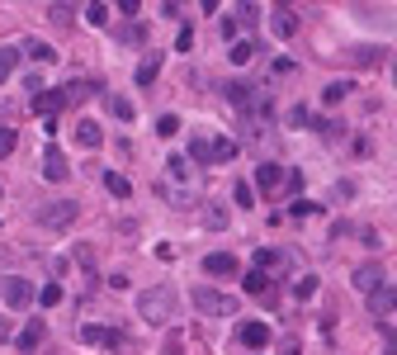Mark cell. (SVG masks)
I'll use <instances>...</instances> for the list:
<instances>
[{"label": "cell", "instance_id": "obj_1", "mask_svg": "<svg viewBox=\"0 0 397 355\" xmlns=\"http://www.w3.org/2000/svg\"><path fill=\"white\" fill-rule=\"evenodd\" d=\"M175 308H180V299H175V289H170V284H157V289H147V294L137 299L142 322H152V327H166V322L175 318Z\"/></svg>", "mask_w": 397, "mask_h": 355}, {"label": "cell", "instance_id": "obj_2", "mask_svg": "<svg viewBox=\"0 0 397 355\" xmlns=\"http://www.w3.org/2000/svg\"><path fill=\"white\" fill-rule=\"evenodd\" d=\"M189 303H194L204 318H237V308H241L232 294H218V289H209V284H199V289L189 294Z\"/></svg>", "mask_w": 397, "mask_h": 355}, {"label": "cell", "instance_id": "obj_3", "mask_svg": "<svg viewBox=\"0 0 397 355\" xmlns=\"http://www.w3.org/2000/svg\"><path fill=\"white\" fill-rule=\"evenodd\" d=\"M76 204H71V199H48V204H38V214H33V218H38V227H53V232H62V227H71V223H76Z\"/></svg>", "mask_w": 397, "mask_h": 355}, {"label": "cell", "instance_id": "obj_4", "mask_svg": "<svg viewBox=\"0 0 397 355\" xmlns=\"http://www.w3.org/2000/svg\"><path fill=\"white\" fill-rule=\"evenodd\" d=\"M241 289H246L251 299H265V303H274V294H279L274 279H270L265 270H246V275H241Z\"/></svg>", "mask_w": 397, "mask_h": 355}, {"label": "cell", "instance_id": "obj_5", "mask_svg": "<svg viewBox=\"0 0 397 355\" xmlns=\"http://www.w3.org/2000/svg\"><path fill=\"white\" fill-rule=\"evenodd\" d=\"M204 270L218 275V279H237V275H241V261L232 256V251H213V256H204Z\"/></svg>", "mask_w": 397, "mask_h": 355}, {"label": "cell", "instance_id": "obj_6", "mask_svg": "<svg viewBox=\"0 0 397 355\" xmlns=\"http://www.w3.org/2000/svg\"><path fill=\"white\" fill-rule=\"evenodd\" d=\"M270 336H274V331H270V322H256V318L237 327V341H241V346H251V351H261V346H270Z\"/></svg>", "mask_w": 397, "mask_h": 355}, {"label": "cell", "instance_id": "obj_7", "mask_svg": "<svg viewBox=\"0 0 397 355\" xmlns=\"http://www.w3.org/2000/svg\"><path fill=\"white\" fill-rule=\"evenodd\" d=\"M369 313L373 318H393L397 313V284H378L369 294Z\"/></svg>", "mask_w": 397, "mask_h": 355}, {"label": "cell", "instance_id": "obj_8", "mask_svg": "<svg viewBox=\"0 0 397 355\" xmlns=\"http://www.w3.org/2000/svg\"><path fill=\"white\" fill-rule=\"evenodd\" d=\"M5 303L10 308H28L33 303V284L28 279H5Z\"/></svg>", "mask_w": 397, "mask_h": 355}, {"label": "cell", "instance_id": "obj_9", "mask_svg": "<svg viewBox=\"0 0 397 355\" xmlns=\"http://www.w3.org/2000/svg\"><path fill=\"white\" fill-rule=\"evenodd\" d=\"M43 175H48V180H67V175H71V166H67V157H62V152H57V147H48V152H43Z\"/></svg>", "mask_w": 397, "mask_h": 355}, {"label": "cell", "instance_id": "obj_10", "mask_svg": "<svg viewBox=\"0 0 397 355\" xmlns=\"http://www.w3.org/2000/svg\"><path fill=\"white\" fill-rule=\"evenodd\" d=\"M350 284H355V289H360V294H373V289H378V284H383V266H360V270H355V279H350Z\"/></svg>", "mask_w": 397, "mask_h": 355}, {"label": "cell", "instance_id": "obj_11", "mask_svg": "<svg viewBox=\"0 0 397 355\" xmlns=\"http://www.w3.org/2000/svg\"><path fill=\"white\" fill-rule=\"evenodd\" d=\"M80 341H85V346H109V351H114V346H123V336H118V331H109V327H80Z\"/></svg>", "mask_w": 397, "mask_h": 355}, {"label": "cell", "instance_id": "obj_12", "mask_svg": "<svg viewBox=\"0 0 397 355\" xmlns=\"http://www.w3.org/2000/svg\"><path fill=\"white\" fill-rule=\"evenodd\" d=\"M345 57H350V67H378V62H383V48L355 43V48H345Z\"/></svg>", "mask_w": 397, "mask_h": 355}, {"label": "cell", "instance_id": "obj_13", "mask_svg": "<svg viewBox=\"0 0 397 355\" xmlns=\"http://www.w3.org/2000/svg\"><path fill=\"white\" fill-rule=\"evenodd\" d=\"M43 336H48V322H43V318H33V322L19 331V351H38V346H43Z\"/></svg>", "mask_w": 397, "mask_h": 355}, {"label": "cell", "instance_id": "obj_14", "mask_svg": "<svg viewBox=\"0 0 397 355\" xmlns=\"http://www.w3.org/2000/svg\"><path fill=\"white\" fill-rule=\"evenodd\" d=\"M76 142L85 147V152H95V147L105 142V133H100V123H90V119H80V123H76Z\"/></svg>", "mask_w": 397, "mask_h": 355}, {"label": "cell", "instance_id": "obj_15", "mask_svg": "<svg viewBox=\"0 0 397 355\" xmlns=\"http://www.w3.org/2000/svg\"><path fill=\"white\" fill-rule=\"evenodd\" d=\"M279 180H284V171H279L274 162H261V166H256V185H261V194H270Z\"/></svg>", "mask_w": 397, "mask_h": 355}, {"label": "cell", "instance_id": "obj_16", "mask_svg": "<svg viewBox=\"0 0 397 355\" xmlns=\"http://www.w3.org/2000/svg\"><path fill=\"white\" fill-rule=\"evenodd\" d=\"M256 270H265L270 279H279V270H284V256H279V251H256Z\"/></svg>", "mask_w": 397, "mask_h": 355}, {"label": "cell", "instance_id": "obj_17", "mask_svg": "<svg viewBox=\"0 0 397 355\" xmlns=\"http://www.w3.org/2000/svg\"><path fill=\"white\" fill-rule=\"evenodd\" d=\"M62 105H67V100H62V90H38V95H33V110H43L48 119H53Z\"/></svg>", "mask_w": 397, "mask_h": 355}, {"label": "cell", "instance_id": "obj_18", "mask_svg": "<svg viewBox=\"0 0 397 355\" xmlns=\"http://www.w3.org/2000/svg\"><path fill=\"white\" fill-rule=\"evenodd\" d=\"M232 19H237V28H256V24H261V10H256V0H241L237 10H232Z\"/></svg>", "mask_w": 397, "mask_h": 355}, {"label": "cell", "instance_id": "obj_19", "mask_svg": "<svg viewBox=\"0 0 397 355\" xmlns=\"http://www.w3.org/2000/svg\"><path fill=\"white\" fill-rule=\"evenodd\" d=\"M24 53L33 57L38 67H53V62H57V48H53V43H38V38H33V43H24Z\"/></svg>", "mask_w": 397, "mask_h": 355}, {"label": "cell", "instance_id": "obj_20", "mask_svg": "<svg viewBox=\"0 0 397 355\" xmlns=\"http://www.w3.org/2000/svg\"><path fill=\"white\" fill-rule=\"evenodd\" d=\"M48 19H53V24H71V19H76V0H53V5H48Z\"/></svg>", "mask_w": 397, "mask_h": 355}, {"label": "cell", "instance_id": "obj_21", "mask_svg": "<svg viewBox=\"0 0 397 355\" xmlns=\"http://www.w3.org/2000/svg\"><path fill=\"white\" fill-rule=\"evenodd\" d=\"M19 57H24V48H0V85L15 76V67H19Z\"/></svg>", "mask_w": 397, "mask_h": 355}, {"label": "cell", "instance_id": "obj_22", "mask_svg": "<svg viewBox=\"0 0 397 355\" xmlns=\"http://www.w3.org/2000/svg\"><path fill=\"white\" fill-rule=\"evenodd\" d=\"M90 90H95L90 81H71V85H62V100H67V105H85V100H90Z\"/></svg>", "mask_w": 397, "mask_h": 355}, {"label": "cell", "instance_id": "obj_23", "mask_svg": "<svg viewBox=\"0 0 397 355\" xmlns=\"http://www.w3.org/2000/svg\"><path fill=\"white\" fill-rule=\"evenodd\" d=\"M109 114H114V119H118V123H132V100L128 95H109Z\"/></svg>", "mask_w": 397, "mask_h": 355}, {"label": "cell", "instance_id": "obj_24", "mask_svg": "<svg viewBox=\"0 0 397 355\" xmlns=\"http://www.w3.org/2000/svg\"><path fill=\"white\" fill-rule=\"evenodd\" d=\"M189 157L199 166H213V142L209 137H189Z\"/></svg>", "mask_w": 397, "mask_h": 355}, {"label": "cell", "instance_id": "obj_25", "mask_svg": "<svg viewBox=\"0 0 397 355\" xmlns=\"http://www.w3.org/2000/svg\"><path fill=\"white\" fill-rule=\"evenodd\" d=\"M270 24H274V33H279V38H293V10H274V19H270Z\"/></svg>", "mask_w": 397, "mask_h": 355}, {"label": "cell", "instance_id": "obj_26", "mask_svg": "<svg viewBox=\"0 0 397 355\" xmlns=\"http://www.w3.org/2000/svg\"><path fill=\"white\" fill-rule=\"evenodd\" d=\"M105 190L114 194V199H128V194H132V185L123 180V175H114V171H105Z\"/></svg>", "mask_w": 397, "mask_h": 355}, {"label": "cell", "instance_id": "obj_27", "mask_svg": "<svg viewBox=\"0 0 397 355\" xmlns=\"http://www.w3.org/2000/svg\"><path fill=\"white\" fill-rule=\"evenodd\" d=\"M232 62H237V67H246V62H251V57H256V43H251V38H237V43H232Z\"/></svg>", "mask_w": 397, "mask_h": 355}, {"label": "cell", "instance_id": "obj_28", "mask_svg": "<svg viewBox=\"0 0 397 355\" xmlns=\"http://www.w3.org/2000/svg\"><path fill=\"white\" fill-rule=\"evenodd\" d=\"M85 19H90L95 28H105L109 24V5L105 0H90V5H85Z\"/></svg>", "mask_w": 397, "mask_h": 355}, {"label": "cell", "instance_id": "obj_29", "mask_svg": "<svg viewBox=\"0 0 397 355\" xmlns=\"http://www.w3.org/2000/svg\"><path fill=\"white\" fill-rule=\"evenodd\" d=\"M227 100L241 105V110H251V85H246V81H232V85H227Z\"/></svg>", "mask_w": 397, "mask_h": 355}, {"label": "cell", "instance_id": "obj_30", "mask_svg": "<svg viewBox=\"0 0 397 355\" xmlns=\"http://www.w3.org/2000/svg\"><path fill=\"white\" fill-rule=\"evenodd\" d=\"M350 90H355V85H350V81H331V85H326V90H321V100H326V105H341V100H345V95H350Z\"/></svg>", "mask_w": 397, "mask_h": 355}, {"label": "cell", "instance_id": "obj_31", "mask_svg": "<svg viewBox=\"0 0 397 355\" xmlns=\"http://www.w3.org/2000/svg\"><path fill=\"white\" fill-rule=\"evenodd\" d=\"M157 71H161V57H147V62L137 67V85H152L157 81Z\"/></svg>", "mask_w": 397, "mask_h": 355}, {"label": "cell", "instance_id": "obj_32", "mask_svg": "<svg viewBox=\"0 0 397 355\" xmlns=\"http://www.w3.org/2000/svg\"><path fill=\"white\" fill-rule=\"evenodd\" d=\"M232 157H237V142L232 137H218L213 142V162H232Z\"/></svg>", "mask_w": 397, "mask_h": 355}, {"label": "cell", "instance_id": "obj_33", "mask_svg": "<svg viewBox=\"0 0 397 355\" xmlns=\"http://www.w3.org/2000/svg\"><path fill=\"white\" fill-rule=\"evenodd\" d=\"M180 133V119H175V114H161L157 119V137H175Z\"/></svg>", "mask_w": 397, "mask_h": 355}, {"label": "cell", "instance_id": "obj_34", "mask_svg": "<svg viewBox=\"0 0 397 355\" xmlns=\"http://www.w3.org/2000/svg\"><path fill=\"white\" fill-rule=\"evenodd\" d=\"M204 223H209V227H222V223H227V209H222V204H204Z\"/></svg>", "mask_w": 397, "mask_h": 355}, {"label": "cell", "instance_id": "obj_35", "mask_svg": "<svg viewBox=\"0 0 397 355\" xmlns=\"http://www.w3.org/2000/svg\"><path fill=\"white\" fill-rule=\"evenodd\" d=\"M312 294H317V279H312V275H303V279L293 284V299H312Z\"/></svg>", "mask_w": 397, "mask_h": 355}, {"label": "cell", "instance_id": "obj_36", "mask_svg": "<svg viewBox=\"0 0 397 355\" xmlns=\"http://www.w3.org/2000/svg\"><path fill=\"white\" fill-rule=\"evenodd\" d=\"M38 303H43V308H57V303H62V284H43Z\"/></svg>", "mask_w": 397, "mask_h": 355}, {"label": "cell", "instance_id": "obj_37", "mask_svg": "<svg viewBox=\"0 0 397 355\" xmlns=\"http://www.w3.org/2000/svg\"><path fill=\"white\" fill-rule=\"evenodd\" d=\"M166 171H170V180H185V175H189V162H185V157H170Z\"/></svg>", "mask_w": 397, "mask_h": 355}, {"label": "cell", "instance_id": "obj_38", "mask_svg": "<svg viewBox=\"0 0 397 355\" xmlns=\"http://www.w3.org/2000/svg\"><path fill=\"white\" fill-rule=\"evenodd\" d=\"M232 199H237L241 209H251V204H256V190H251V185H237V190H232Z\"/></svg>", "mask_w": 397, "mask_h": 355}, {"label": "cell", "instance_id": "obj_39", "mask_svg": "<svg viewBox=\"0 0 397 355\" xmlns=\"http://www.w3.org/2000/svg\"><path fill=\"white\" fill-rule=\"evenodd\" d=\"M166 355H185V336H180V331L166 336Z\"/></svg>", "mask_w": 397, "mask_h": 355}, {"label": "cell", "instance_id": "obj_40", "mask_svg": "<svg viewBox=\"0 0 397 355\" xmlns=\"http://www.w3.org/2000/svg\"><path fill=\"white\" fill-rule=\"evenodd\" d=\"M15 152V128H0V157H10Z\"/></svg>", "mask_w": 397, "mask_h": 355}, {"label": "cell", "instance_id": "obj_41", "mask_svg": "<svg viewBox=\"0 0 397 355\" xmlns=\"http://www.w3.org/2000/svg\"><path fill=\"white\" fill-rule=\"evenodd\" d=\"M118 43H142V28L128 24V28H118Z\"/></svg>", "mask_w": 397, "mask_h": 355}, {"label": "cell", "instance_id": "obj_42", "mask_svg": "<svg viewBox=\"0 0 397 355\" xmlns=\"http://www.w3.org/2000/svg\"><path fill=\"white\" fill-rule=\"evenodd\" d=\"M175 48H180V53H189V48H194V28H180V38H175Z\"/></svg>", "mask_w": 397, "mask_h": 355}, {"label": "cell", "instance_id": "obj_43", "mask_svg": "<svg viewBox=\"0 0 397 355\" xmlns=\"http://www.w3.org/2000/svg\"><path fill=\"white\" fill-rule=\"evenodd\" d=\"M118 10H123V15H137V10H142V0H118Z\"/></svg>", "mask_w": 397, "mask_h": 355}, {"label": "cell", "instance_id": "obj_44", "mask_svg": "<svg viewBox=\"0 0 397 355\" xmlns=\"http://www.w3.org/2000/svg\"><path fill=\"white\" fill-rule=\"evenodd\" d=\"M218 5H222V0H199V10H209V15L218 10Z\"/></svg>", "mask_w": 397, "mask_h": 355}, {"label": "cell", "instance_id": "obj_45", "mask_svg": "<svg viewBox=\"0 0 397 355\" xmlns=\"http://www.w3.org/2000/svg\"><path fill=\"white\" fill-rule=\"evenodd\" d=\"M166 10H170V15H175V10H180V0H166Z\"/></svg>", "mask_w": 397, "mask_h": 355}, {"label": "cell", "instance_id": "obj_46", "mask_svg": "<svg viewBox=\"0 0 397 355\" xmlns=\"http://www.w3.org/2000/svg\"><path fill=\"white\" fill-rule=\"evenodd\" d=\"M5 331H10V322H5V318H0V336H5Z\"/></svg>", "mask_w": 397, "mask_h": 355}, {"label": "cell", "instance_id": "obj_47", "mask_svg": "<svg viewBox=\"0 0 397 355\" xmlns=\"http://www.w3.org/2000/svg\"><path fill=\"white\" fill-rule=\"evenodd\" d=\"M393 85H397V57H393Z\"/></svg>", "mask_w": 397, "mask_h": 355}, {"label": "cell", "instance_id": "obj_48", "mask_svg": "<svg viewBox=\"0 0 397 355\" xmlns=\"http://www.w3.org/2000/svg\"><path fill=\"white\" fill-rule=\"evenodd\" d=\"M0 266H5V251H0Z\"/></svg>", "mask_w": 397, "mask_h": 355}, {"label": "cell", "instance_id": "obj_49", "mask_svg": "<svg viewBox=\"0 0 397 355\" xmlns=\"http://www.w3.org/2000/svg\"><path fill=\"white\" fill-rule=\"evenodd\" d=\"M0 194H5V185H0Z\"/></svg>", "mask_w": 397, "mask_h": 355}]
</instances>
